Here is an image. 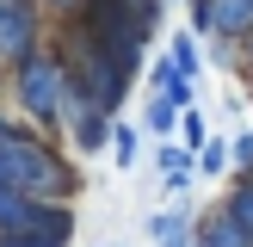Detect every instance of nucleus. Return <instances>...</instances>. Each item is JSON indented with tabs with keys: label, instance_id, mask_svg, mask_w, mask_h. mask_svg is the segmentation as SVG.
Here are the masks:
<instances>
[{
	"label": "nucleus",
	"instance_id": "obj_1",
	"mask_svg": "<svg viewBox=\"0 0 253 247\" xmlns=\"http://www.w3.org/2000/svg\"><path fill=\"white\" fill-rule=\"evenodd\" d=\"M0 167H6V185H19L31 198H81V173L68 167V155L49 142V130H37L25 118H12L0 130Z\"/></svg>",
	"mask_w": 253,
	"mask_h": 247
},
{
	"label": "nucleus",
	"instance_id": "obj_2",
	"mask_svg": "<svg viewBox=\"0 0 253 247\" xmlns=\"http://www.w3.org/2000/svg\"><path fill=\"white\" fill-rule=\"evenodd\" d=\"M6 81H12V105H19L25 124H37V130H49V136L68 124V99H74V86H68V62H62L56 43H37L25 62H12Z\"/></svg>",
	"mask_w": 253,
	"mask_h": 247
},
{
	"label": "nucleus",
	"instance_id": "obj_3",
	"mask_svg": "<svg viewBox=\"0 0 253 247\" xmlns=\"http://www.w3.org/2000/svg\"><path fill=\"white\" fill-rule=\"evenodd\" d=\"M49 31H56V19L37 0H0V68H12L37 43H49Z\"/></svg>",
	"mask_w": 253,
	"mask_h": 247
},
{
	"label": "nucleus",
	"instance_id": "obj_4",
	"mask_svg": "<svg viewBox=\"0 0 253 247\" xmlns=\"http://www.w3.org/2000/svg\"><path fill=\"white\" fill-rule=\"evenodd\" d=\"M111 124H118V111L93 105V99H68V148L74 155H99V148H111Z\"/></svg>",
	"mask_w": 253,
	"mask_h": 247
},
{
	"label": "nucleus",
	"instance_id": "obj_5",
	"mask_svg": "<svg viewBox=\"0 0 253 247\" xmlns=\"http://www.w3.org/2000/svg\"><path fill=\"white\" fill-rule=\"evenodd\" d=\"M192 6V31L204 37H241L253 31V0H185Z\"/></svg>",
	"mask_w": 253,
	"mask_h": 247
},
{
	"label": "nucleus",
	"instance_id": "obj_6",
	"mask_svg": "<svg viewBox=\"0 0 253 247\" xmlns=\"http://www.w3.org/2000/svg\"><path fill=\"white\" fill-rule=\"evenodd\" d=\"M198 247H253V229L229 204H216L210 216H198Z\"/></svg>",
	"mask_w": 253,
	"mask_h": 247
},
{
	"label": "nucleus",
	"instance_id": "obj_7",
	"mask_svg": "<svg viewBox=\"0 0 253 247\" xmlns=\"http://www.w3.org/2000/svg\"><path fill=\"white\" fill-rule=\"evenodd\" d=\"M155 167H161V185H167V192H185V185H192V173H198V148H185V142H161Z\"/></svg>",
	"mask_w": 253,
	"mask_h": 247
},
{
	"label": "nucleus",
	"instance_id": "obj_8",
	"mask_svg": "<svg viewBox=\"0 0 253 247\" xmlns=\"http://www.w3.org/2000/svg\"><path fill=\"white\" fill-rule=\"evenodd\" d=\"M148 235H155V247H198V216L192 210H161L148 222Z\"/></svg>",
	"mask_w": 253,
	"mask_h": 247
},
{
	"label": "nucleus",
	"instance_id": "obj_9",
	"mask_svg": "<svg viewBox=\"0 0 253 247\" xmlns=\"http://www.w3.org/2000/svg\"><path fill=\"white\" fill-rule=\"evenodd\" d=\"M31 222H37V198L0 179V235H6V229H31Z\"/></svg>",
	"mask_w": 253,
	"mask_h": 247
},
{
	"label": "nucleus",
	"instance_id": "obj_10",
	"mask_svg": "<svg viewBox=\"0 0 253 247\" xmlns=\"http://www.w3.org/2000/svg\"><path fill=\"white\" fill-rule=\"evenodd\" d=\"M179 99H173V93H161V86H155V93H148V111H142V124H148V130H155V136H173V130H179Z\"/></svg>",
	"mask_w": 253,
	"mask_h": 247
},
{
	"label": "nucleus",
	"instance_id": "obj_11",
	"mask_svg": "<svg viewBox=\"0 0 253 247\" xmlns=\"http://www.w3.org/2000/svg\"><path fill=\"white\" fill-rule=\"evenodd\" d=\"M148 81H155L161 93H173L179 105H192V81H198V74H185L179 62H173V56H167V62H155V74H148Z\"/></svg>",
	"mask_w": 253,
	"mask_h": 247
},
{
	"label": "nucleus",
	"instance_id": "obj_12",
	"mask_svg": "<svg viewBox=\"0 0 253 247\" xmlns=\"http://www.w3.org/2000/svg\"><path fill=\"white\" fill-rule=\"evenodd\" d=\"M111 161H118V167H136V124L130 118L111 124Z\"/></svg>",
	"mask_w": 253,
	"mask_h": 247
},
{
	"label": "nucleus",
	"instance_id": "obj_13",
	"mask_svg": "<svg viewBox=\"0 0 253 247\" xmlns=\"http://www.w3.org/2000/svg\"><path fill=\"white\" fill-rule=\"evenodd\" d=\"M167 56L179 62L185 74H198V68H204V56H198V37H192V31H173V37H167Z\"/></svg>",
	"mask_w": 253,
	"mask_h": 247
},
{
	"label": "nucleus",
	"instance_id": "obj_14",
	"mask_svg": "<svg viewBox=\"0 0 253 247\" xmlns=\"http://www.w3.org/2000/svg\"><path fill=\"white\" fill-rule=\"evenodd\" d=\"M222 204H229L235 216L253 229V173H235V185H229V198H222Z\"/></svg>",
	"mask_w": 253,
	"mask_h": 247
},
{
	"label": "nucleus",
	"instance_id": "obj_15",
	"mask_svg": "<svg viewBox=\"0 0 253 247\" xmlns=\"http://www.w3.org/2000/svg\"><path fill=\"white\" fill-rule=\"evenodd\" d=\"M0 247H68V241L49 235V229H6V235H0Z\"/></svg>",
	"mask_w": 253,
	"mask_h": 247
},
{
	"label": "nucleus",
	"instance_id": "obj_16",
	"mask_svg": "<svg viewBox=\"0 0 253 247\" xmlns=\"http://www.w3.org/2000/svg\"><path fill=\"white\" fill-rule=\"evenodd\" d=\"M198 173H229V142H216V136H210V142L198 148Z\"/></svg>",
	"mask_w": 253,
	"mask_h": 247
},
{
	"label": "nucleus",
	"instance_id": "obj_17",
	"mask_svg": "<svg viewBox=\"0 0 253 247\" xmlns=\"http://www.w3.org/2000/svg\"><path fill=\"white\" fill-rule=\"evenodd\" d=\"M179 136H185V148H204L210 142V136H204V111H198V105L179 111Z\"/></svg>",
	"mask_w": 253,
	"mask_h": 247
},
{
	"label": "nucleus",
	"instance_id": "obj_18",
	"mask_svg": "<svg viewBox=\"0 0 253 247\" xmlns=\"http://www.w3.org/2000/svg\"><path fill=\"white\" fill-rule=\"evenodd\" d=\"M229 161H235V173H253V130H235V142H229Z\"/></svg>",
	"mask_w": 253,
	"mask_h": 247
},
{
	"label": "nucleus",
	"instance_id": "obj_19",
	"mask_svg": "<svg viewBox=\"0 0 253 247\" xmlns=\"http://www.w3.org/2000/svg\"><path fill=\"white\" fill-rule=\"evenodd\" d=\"M37 6H43V12H49V19H68V12H81V6H86V0H37Z\"/></svg>",
	"mask_w": 253,
	"mask_h": 247
},
{
	"label": "nucleus",
	"instance_id": "obj_20",
	"mask_svg": "<svg viewBox=\"0 0 253 247\" xmlns=\"http://www.w3.org/2000/svg\"><path fill=\"white\" fill-rule=\"evenodd\" d=\"M241 68H247V74H253V31H247V37H241Z\"/></svg>",
	"mask_w": 253,
	"mask_h": 247
},
{
	"label": "nucleus",
	"instance_id": "obj_21",
	"mask_svg": "<svg viewBox=\"0 0 253 247\" xmlns=\"http://www.w3.org/2000/svg\"><path fill=\"white\" fill-rule=\"evenodd\" d=\"M6 124H12V118H6V111H0V130H6Z\"/></svg>",
	"mask_w": 253,
	"mask_h": 247
},
{
	"label": "nucleus",
	"instance_id": "obj_22",
	"mask_svg": "<svg viewBox=\"0 0 253 247\" xmlns=\"http://www.w3.org/2000/svg\"><path fill=\"white\" fill-rule=\"evenodd\" d=\"M0 179H6V167H0Z\"/></svg>",
	"mask_w": 253,
	"mask_h": 247
}]
</instances>
